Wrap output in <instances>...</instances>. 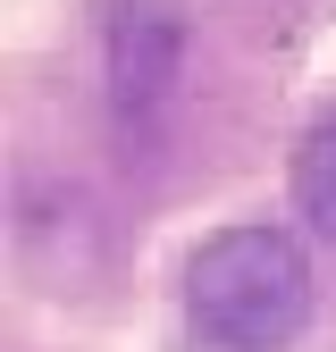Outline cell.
<instances>
[{
	"mask_svg": "<svg viewBox=\"0 0 336 352\" xmlns=\"http://www.w3.org/2000/svg\"><path fill=\"white\" fill-rule=\"evenodd\" d=\"M185 319L219 352H286L311 327V260L286 227H219L185 260Z\"/></svg>",
	"mask_w": 336,
	"mask_h": 352,
	"instance_id": "6da1fadb",
	"label": "cell"
},
{
	"mask_svg": "<svg viewBox=\"0 0 336 352\" xmlns=\"http://www.w3.org/2000/svg\"><path fill=\"white\" fill-rule=\"evenodd\" d=\"M177 76H185V25L168 17V9H118L109 17V93L126 118H151L168 93H177Z\"/></svg>",
	"mask_w": 336,
	"mask_h": 352,
	"instance_id": "7a4b0ae2",
	"label": "cell"
},
{
	"mask_svg": "<svg viewBox=\"0 0 336 352\" xmlns=\"http://www.w3.org/2000/svg\"><path fill=\"white\" fill-rule=\"evenodd\" d=\"M294 210L311 218V227L336 243V109L303 126V143H294Z\"/></svg>",
	"mask_w": 336,
	"mask_h": 352,
	"instance_id": "3957f363",
	"label": "cell"
}]
</instances>
